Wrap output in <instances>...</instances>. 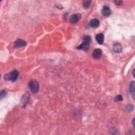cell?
I'll return each mask as SVG.
<instances>
[{
  "label": "cell",
  "instance_id": "1",
  "mask_svg": "<svg viewBox=\"0 0 135 135\" xmlns=\"http://www.w3.org/2000/svg\"><path fill=\"white\" fill-rule=\"evenodd\" d=\"M91 41V37L89 36H86L84 37L83 42L81 45L77 47L78 49L82 50L83 51H87L89 49L90 42Z\"/></svg>",
  "mask_w": 135,
  "mask_h": 135
},
{
  "label": "cell",
  "instance_id": "2",
  "mask_svg": "<svg viewBox=\"0 0 135 135\" xmlns=\"http://www.w3.org/2000/svg\"><path fill=\"white\" fill-rule=\"evenodd\" d=\"M19 73L18 70H14L11 72L6 74L4 76V79L7 81L10 80L12 81H15L18 78Z\"/></svg>",
  "mask_w": 135,
  "mask_h": 135
},
{
  "label": "cell",
  "instance_id": "3",
  "mask_svg": "<svg viewBox=\"0 0 135 135\" xmlns=\"http://www.w3.org/2000/svg\"><path fill=\"white\" fill-rule=\"evenodd\" d=\"M29 87L33 93H36L39 91V83L36 80H31L29 83Z\"/></svg>",
  "mask_w": 135,
  "mask_h": 135
},
{
  "label": "cell",
  "instance_id": "4",
  "mask_svg": "<svg viewBox=\"0 0 135 135\" xmlns=\"http://www.w3.org/2000/svg\"><path fill=\"white\" fill-rule=\"evenodd\" d=\"M30 94L27 92L26 94H24L22 98L21 99V102H22V105L23 107H25L27 105V103L29 102V100L30 99Z\"/></svg>",
  "mask_w": 135,
  "mask_h": 135
},
{
  "label": "cell",
  "instance_id": "5",
  "mask_svg": "<svg viewBox=\"0 0 135 135\" xmlns=\"http://www.w3.org/2000/svg\"><path fill=\"white\" fill-rule=\"evenodd\" d=\"M27 45V43L25 41L21 39H18L15 41L14 46L15 48H21V47L24 46L25 45Z\"/></svg>",
  "mask_w": 135,
  "mask_h": 135
},
{
  "label": "cell",
  "instance_id": "6",
  "mask_svg": "<svg viewBox=\"0 0 135 135\" xmlns=\"http://www.w3.org/2000/svg\"><path fill=\"white\" fill-rule=\"evenodd\" d=\"M111 13V11L110 9V8L108 7V6L105 5L103 7L102 10V13L103 16L106 17H109Z\"/></svg>",
  "mask_w": 135,
  "mask_h": 135
},
{
  "label": "cell",
  "instance_id": "7",
  "mask_svg": "<svg viewBox=\"0 0 135 135\" xmlns=\"http://www.w3.org/2000/svg\"><path fill=\"white\" fill-rule=\"evenodd\" d=\"M81 18V15L79 13L74 14L70 17V22L72 23H76Z\"/></svg>",
  "mask_w": 135,
  "mask_h": 135
},
{
  "label": "cell",
  "instance_id": "8",
  "mask_svg": "<svg viewBox=\"0 0 135 135\" xmlns=\"http://www.w3.org/2000/svg\"><path fill=\"white\" fill-rule=\"evenodd\" d=\"M102 55V50L100 49H96L92 52V56L95 59H99Z\"/></svg>",
  "mask_w": 135,
  "mask_h": 135
},
{
  "label": "cell",
  "instance_id": "9",
  "mask_svg": "<svg viewBox=\"0 0 135 135\" xmlns=\"http://www.w3.org/2000/svg\"><path fill=\"white\" fill-rule=\"evenodd\" d=\"M96 39L99 45H102L104 42V36L102 33H99L96 36Z\"/></svg>",
  "mask_w": 135,
  "mask_h": 135
},
{
  "label": "cell",
  "instance_id": "10",
  "mask_svg": "<svg viewBox=\"0 0 135 135\" xmlns=\"http://www.w3.org/2000/svg\"><path fill=\"white\" fill-rule=\"evenodd\" d=\"M99 24L100 21L98 19H97V18H93V19L91 20L90 22V26L94 28L98 27L99 26Z\"/></svg>",
  "mask_w": 135,
  "mask_h": 135
},
{
  "label": "cell",
  "instance_id": "11",
  "mask_svg": "<svg viewBox=\"0 0 135 135\" xmlns=\"http://www.w3.org/2000/svg\"><path fill=\"white\" fill-rule=\"evenodd\" d=\"M135 83L134 81H132L130 83L129 86V91L131 93V95L133 97V99H135Z\"/></svg>",
  "mask_w": 135,
  "mask_h": 135
},
{
  "label": "cell",
  "instance_id": "12",
  "mask_svg": "<svg viewBox=\"0 0 135 135\" xmlns=\"http://www.w3.org/2000/svg\"><path fill=\"white\" fill-rule=\"evenodd\" d=\"M114 51L116 53H120L122 51V46L120 43H115L114 45Z\"/></svg>",
  "mask_w": 135,
  "mask_h": 135
},
{
  "label": "cell",
  "instance_id": "13",
  "mask_svg": "<svg viewBox=\"0 0 135 135\" xmlns=\"http://www.w3.org/2000/svg\"><path fill=\"white\" fill-rule=\"evenodd\" d=\"M91 1H83V8H85V9H88L90 5L91 4Z\"/></svg>",
  "mask_w": 135,
  "mask_h": 135
},
{
  "label": "cell",
  "instance_id": "14",
  "mask_svg": "<svg viewBox=\"0 0 135 135\" xmlns=\"http://www.w3.org/2000/svg\"><path fill=\"white\" fill-rule=\"evenodd\" d=\"M115 101L116 102H117V101H121V100H122V97L121 95H118V96H116L115 97Z\"/></svg>",
  "mask_w": 135,
  "mask_h": 135
},
{
  "label": "cell",
  "instance_id": "15",
  "mask_svg": "<svg viewBox=\"0 0 135 135\" xmlns=\"http://www.w3.org/2000/svg\"><path fill=\"white\" fill-rule=\"evenodd\" d=\"M7 95V92H6L5 90H2L1 92V98H3V97H5V96Z\"/></svg>",
  "mask_w": 135,
  "mask_h": 135
},
{
  "label": "cell",
  "instance_id": "16",
  "mask_svg": "<svg viewBox=\"0 0 135 135\" xmlns=\"http://www.w3.org/2000/svg\"><path fill=\"white\" fill-rule=\"evenodd\" d=\"M115 3L116 5H120L122 4V3H123V2L121 1H115Z\"/></svg>",
  "mask_w": 135,
  "mask_h": 135
},
{
  "label": "cell",
  "instance_id": "17",
  "mask_svg": "<svg viewBox=\"0 0 135 135\" xmlns=\"http://www.w3.org/2000/svg\"><path fill=\"white\" fill-rule=\"evenodd\" d=\"M133 77H135V74H134V73H135V70H133Z\"/></svg>",
  "mask_w": 135,
  "mask_h": 135
}]
</instances>
